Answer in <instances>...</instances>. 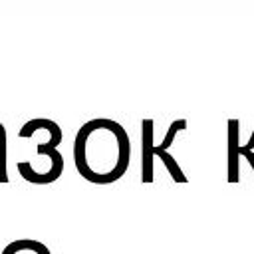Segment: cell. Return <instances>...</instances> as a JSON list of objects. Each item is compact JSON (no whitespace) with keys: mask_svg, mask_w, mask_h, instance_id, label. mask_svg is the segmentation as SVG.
<instances>
[{"mask_svg":"<svg viewBox=\"0 0 254 254\" xmlns=\"http://www.w3.org/2000/svg\"><path fill=\"white\" fill-rule=\"evenodd\" d=\"M73 161L77 173L93 185L119 181L131 161V143L125 127L105 117L83 123L73 141Z\"/></svg>","mask_w":254,"mask_h":254,"instance_id":"cell-1","label":"cell"},{"mask_svg":"<svg viewBox=\"0 0 254 254\" xmlns=\"http://www.w3.org/2000/svg\"><path fill=\"white\" fill-rule=\"evenodd\" d=\"M143 129V159H141V181L145 185L153 183V157H155V145H153V119H143L141 121Z\"/></svg>","mask_w":254,"mask_h":254,"instance_id":"cell-2","label":"cell"},{"mask_svg":"<svg viewBox=\"0 0 254 254\" xmlns=\"http://www.w3.org/2000/svg\"><path fill=\"white\" fill-rule=\"evenodd\" d=\"M185 129H187V119H175V121L169 125L167 135L163 137V143H161V145H157V149H159V151H167V149L173 145V141H175L177 133H179V131H185Z\"/></svg>","mask_w":254,"mask_h":254,"instance_id":"cell-6","label":"cell"},{"mask_svg":"<svg viewBox=\"0 0 254 254\" xmlns=\"http://www.w3.org/2000/svg\"><path fill=\"white\" fill-rule=\"evenodd\" d=\"M246 149H248V151H252V149H254V131H252V137H250V141L246 143Z\"/></svg>","mask_w":254,"mask_h":254,"instance_id":"cell-9","label":"cell"},{"mask_svg":"<svg viewBox=\"0 0 254 254\" xmlns=\"http://www.w3.org/2000/svg\"><path fill=\"white\" fill-rule=\"evenodd\" d=\"M20 250H32L34 254H50V250L46 248V244H42L36 238H18V240L10 242L2 250V254H18Z\"/></svg>","mask_w":254,"mask_h":254,"instance_id":"cell-4","label":"cell"},{"mask_svg":"<svg viewBox=\"0 0 254 254\" xmlns=\"http://www.w3.org/2000/svg\"><path fill=\"white\" fill-rule=\"evenodd\" d=\"M6 129L0 123V183H8V171H6Z\"/></svg>","mask_w":254,"mask_h":254,"instance_id":"cell-7","label":"cell"},{"mask_svg":"<svg viewBox=\"0 0 254 254\" xmlns=\"http://www.w3.org/2000/svg\"><path fill=\"white\" fill-rule=\"evenodd\" d=\"M226 127H228V175H226V181L228 183H238V147H240V143H238V127H240V123H238V119H228V123H226Z\"/></svg>","mask_w":254,"mask_h":254,"instance_id":"cell-3","label":"cell"},{"mask_svg":"<svg viewBox=\"0 0 254 254\" xmlns=\"http://www.w3.org/2000/svg\"><path fill=\"white\" fill-rule=\"evenodd\" d=\"M238 157H246V161L252 165V169H254V153L252 151H248L244 145H240L238 147Z\"/></svg>","mask_w":254,"mask_h":254,"instance_id":"cell-8","label":"cell"},{"mask_svg":"<svg viewBox=\"0 0 254 254\" xmlns=\"http://www.w3.org/2000/svg\"><path fill=\"white\" fill-rule=\"evenodd\" d=\"M155 157H159V159L165 163V167H167V171H169V175L173 177L175 183H187V181H189L187 175L183 173V169L179 167V163L175 161V157H171L167 151H159L157 145H155Z\"/></svg>","mask_w":254,"mask_h":254,"instance_id":"cell-5","label":"cell"}]
</instances>
